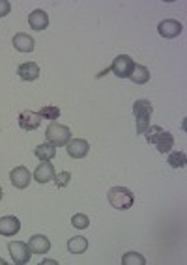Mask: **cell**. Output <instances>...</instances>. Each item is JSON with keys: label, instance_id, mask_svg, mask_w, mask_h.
Wrapping results in <instances>:
<instances>
[{"label": "cell", "instance_id": "1", "mask_svg": "<svg viewBox=\"0 0 187 265\" xmlns=\"http://www.w3.org/2000/svg\"><path fill=\"white\" fill-rule=\"evenodd\" d=\"M144 135L148 144H154L159 153H169L174 148V137H172V132L165 131L159 125H150V127L146 129Z\"/></svg>", "mask_w": 187, "mask_h": 265}, {"label": "cell", "instance_id": "2", "mask_svg": "<svg viewBox=\"0 0 187 265\" xmlns=\"http://www.w3.org/2000/svg\"><path fill=\"white\" fill-rule=\"evenodd\" d=\"M152 112H154V107H152V103L148 101V99H139V101H135V105H133V114H135L137 118V132L144 135L146 129L150 127Z\"/></svg>", "mask_w": 187, "mask_h": 265}, {"label": "cell", "instance_id": "3", "mask_svg": "<svg viewBox=\"0 0 187 265\" xmlns=\"http://www.w3.org/2000/svg\"><path fill=\"white\" fill-rule=\"evenodd\" d=\"M107 198H109V204L115 209H120V211L129 209L131 205L135 204L133 193L129 189H125V187H113L107 194Z\"/></svg>", "mask_w": 187, "mask_h": 265}, {"label": "cell", "instance_id": "4", "mask_svg": "<svg viewBox=\"0 0 187 265\" xmlns=\"http://www.w3.org/2000/svg\"><path fill=\"white\" fill-rule=\"evenodd\" d=\"M47 140L52 144V146H66V144L71 140V132L69 127L66 125H60V123H51L47 127Z\"/></svg>", "mask_w": 187, "mask_h": 265}, {"label": "cell", "instance_id": "5", "mask_svg": "<svg viewBox=\"0 0 187 265\" xmlns=\"http://www.w3.org/2000/svg\"><path fill=\"white\" fill-rule=\"evenodd\" d=\"M8 250H10L13 263L23 265V263H28V261H30L32 250H30V247H28V243L15 241V243H10V245H8Z\"/></svg>", "mask_w": 187, "mask_h": 265}, {"label": "cell", "instance_id": "6", "mask_svg": "<svg viewBox=\"0 0 187 265\" xmlns=\"http://www.w3.org/2000/svg\"><path fill=\"white\" fill-rule=\"evenodd\" d=\"M133 67H135V62L131 60L127 54H120V56H116L115 62H113L110 71L115 73L118 79H129L131 71H133Z\"/></svg>", "mask_w": 187, "mask_h": 265}, {"label": "cell", "instance_id": "7", "mask_svg": "<svg viewBox=\"0 0 187 265\" xmlns=\"http://www.w3.org/2000/svg\"><path fill=\"white\" fill-rule=\"evenodd\" d=\"M157 32H159V36L166 37V40H171V37H176L180 36L183 32V26L180 21H174V19H165L161 21L159 25H157Z\"/></svg>", "mask_w": 187, "mask_h": 265}, {"label": "cell", "instance_id": "8", "mask_svg": "<svg viewBox=\"0 0 187 265\" xmlns=\"http://www.w3.org/2000/svg\"><path fill=\"white\" fill-rule=\"evenodd\" d=\"M10 179H11V185L17 187V189H26L28 185H30V172L26 166H17L10 172Z\"/></svg>", "mask_w": 187, "mask_h": 265}, {"label": "cell", "instance_id": "9", "mask_svg": "<svg viewBox=\"0 0 187 265\" xmlns=\"http://www.w3.org/2000/svg\"><path fill=\"white\" fill-rule=\"evenodd\" d=\"M40 123H42V116L34 110H23L19 114V127L23 131H34L40 127Z\"/></svg>", "mask_w": 187, "mask_h": 265}, {"label": "cell", "instance_id": "10", "mask_svg": "<svg viewBox=\"0 0 187 265\" xmlns=\"http://www.w3.org/2000/svg\"><path fill=\"white\" fill-rule=\"evenodd\" d=\"M66 146H68V155L73 159H83V157H86L90 152V144L86 142V140H83V138L69 140Z\"/></svg>", "mask_w": 187, "mask_h": 265}, {"label": "cell", "instance_id": "11", "mask_svg": "<svg viewBox=\"0 0 187 265\" xmlns=\"http://www.w3.org/2000/svg\"><path fill=\"white\" fill-rule=\"evenodd\" d=\"M54 166H52V163H49V161H42V164L36 168V172H34V176L32 178L36 179L38 183H49V181H52L54 179Z\"/></svg>", "mask_w": 187, "mask_h": 265}, {"label": "cell", "instance_id": "12", "mask_svg": "<svg viewBox=\"0 0 187 265\" xmlns=\"http://www.w3.org/2000/svg\"><path fill=\"white\" fill-rule=\"evenodd\" d=\"M21 230V222L17 217H2L0 219V235H6V237H11V235H15L17 232Z\"/></svg>", "mask_w": 187, "mask_h": 265}, {"label": "cell", "instance_id": "13", "mask_svg": "<svg viewBox=\"0 0 187 265\" xmlns=\"http://www.w3.org/2000/svg\"><path fill=\"white\" fill-rule=\"evenodd\" d=\"M17 73H19V77H21V81L32 82L40 77V66L34 64V62H26V64H21V66H19Z\"/></svg>", "mask_w": 187, "mask_h": 265}, {"label": "cell", "instance_id": "14", "mask_svg": "<svg viewBox=\"0 0 187 265\" xmlns=\"http://www.w3.org/2000/svg\"><path fill=\"white\" fill-rule=\"evenodd\" d=\"M28 247H30V250L34 254H45V252H49V249H51V241H49V237H45V235L38 234L34 235V237H30Z\"/></svg>", "mask_w": 187, "mask_h": 265}, {"label": "cell", "instance_id": "15", "mask_svg": "<svg viewBox=\"0 0 187 265\" xmlns=\"http://www.w3.org/2000/svg\"><path fill=\"white\" fill-rule=\"evenodd\" d=\"M28 23H30V28H34V30L42 32L45 30L47 26H49V15H47L43 10H36L32 11L30 15H28Z\"/></svg>", "mask_w": 187, "mask_h": 265}, {"label": "cell", "instance_id": "16", "mask_svg": "<svg viewBox=\"0 0 187 265\" xmlns=\"http://www.w3.org/2000/svg\"><path fill=\"white\" fill-rule=\"evenodd\" d=\"M13 47L19 52H32L34 51V40L28 34L21 32V34H15V37H13Z\"/></svg>", "mask_w": 187, "mask_h": 265}, {"label": "cell", "instance_id": "17", "mask_svg": "<svg viewBox=\"0 0 187 265\" xmlns=\"http://www.w3.org/2000/svg\"><path fill=\"white\" fill-rule=\"evenodd\" d=\"M88 249V239L84 235H75L68 241V250L71 254H83Z\"/></svg>", "mask_w": 187, "mask_h": 265}, {"label": "cell", "instance_id": "18", "mask_svg": "<svg viewBox=\"0 0 187 265\" xmlns=\"http://www.w3.org/2000/svg\"><path fill=\"white\" fill-rule=\"evenodd\" d=\"M34 153H36V157L40 159V161H51V159H54V155H57V146H52L51 142L40 144Z\"/></svg>", "mask_w": 187, "mask_h": 265}, {"label": "cell", "instance_id": "19", "mask_svg": "<svg viewBox=\"0 0 187 265\" xmlns=\"http://www.w3.org/2000/svg\"><path fill=\"white\" fill-rule=\"evenodd\" d=\"M129 79L135 82V84H146V82L150 81V69L144 67V66H137V64H135V67H133V71H131Z\"/></svg>", "mask_w": 187, "mask_h": 265}, {"label": "cell", "instance_id": "20", "mask_svg": "<svg viewBox=\"0 0 187 265\" xmlns=\"http://www.w3.org/2000/svg\"><path fill=\"white\" fill-rule=\"evenodd\" d=\"M166 163L171 168H183L187 163V157L183 152H169V159H166Z\"/></svg>", "mask_w": 187, "mask_h": 265}, {"label": "cell", "instance_id": "21", "mask_svg": "<svg viewBox=\"0 0 187 265\" xmlns=\"http://www.w3.org/2000/svg\"><path fill=\"white\" fill-rule=\"evenodd\" d=\"M144 265L146 263V258L139 252H125L122 256V265Z\"/></svg>", "mask_w": 187, "mask_h": 265}, {"label": "cell", "instance_id": "22", "mask_svg": "<svg viewBox=\"0 0 187 265\" xmlns=\"http://www.w3.org/2000/svg\"><path fill=\"white\" fill-rule=\"evenodd\" d=\"M40 116H42V120L45 118V120H57V118H60V108L54 107V105H45V107L40 108Z\"/></svg>", "mask_w": 187, "mask_h": 265}, {"label": "cell", "instance_id": "23", "mask_svg": "<svg viewBox=\"0 0 187 265\" xmlns=\"http://www.w3.org/2000/svg\"><path fill=\"white\" fill-rule=\"evenodd\" d=\"M71 224L75 226V228H79V230H84V228H88V226H90V219L86 217V215L77 213V215H73V217H71Z\"/></svg>", "mask_w": 187, "mask_h": 265}, {"label": "cell", "instance_id": "24", "mask_svg": "<svg viewBox=\"0 0 187 265\" xmlns=\"http://www.w3.org/2000/svg\"><path fill=\"white\" fill-rule=\"evenodd\" d=\"M69 181H71V174L66 172V170H64V172H60L58 176H54V183H57L58 189H64V187H68Z\"/></svg>", "mask_w": 187, "mask_h": 265}, {"label": "cell", "instance_id": "25", "mask_svg": "<svg viewBox=\"0 0 187 265\" xmlns=\"http://www.w3.org/2000/svg\"><path fill=\"white\" fill-rule=\"evenodd\" d=\"M10 11H11V4H10V2H8V0H0V19L8 15Z\"/></svg>", "mask_w": 187, "mask_h": 265}, {"label": "cell", "instance_id": "26", "mask_svg": "<svg viewBox=\"0 0 187 265\" xmlns=\"http://www.w3.org/2000/svg\"><path fill=\"white\" fill-rule=\"evenodd\" d=\"M45 263H49V265H57V261H54V260H43L42 265H45Z\"/></svg>", "mask_w": 187, "mask_h": 265}, {"label": "cell", "instance_id": "27", "mask_svg": "<svg viewBox=\"0 0 187 265\" xmlns=\"http://www.w3.org/2000/svg\"><path fill=\"white\" fill-rule=\"evenodd\" d=\"M0 265H6V261H4V260H2V258H0Z\"/></svg>", "mask_w": 187, "mask_h": 265}, {"label": "cell", "instance_id": "28", "mask_svg": "<svg viewBox=\"0 0 187 265\" xmlns=\"http://www.w3.org/2000/svg\"><path fill=\"white\" fill-rule=\"evenodd\" d=\"M0 200H2V187H0Z\"/></svg>", "mask_w": 187, "mask_h": 265}]
</instances>
